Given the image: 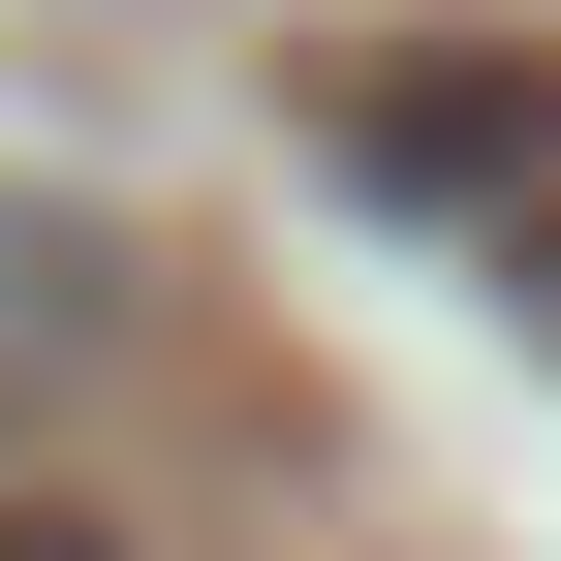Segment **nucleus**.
<instances>
[{"label":"nucleus","mask_w":561,"mask_h":561,"mask_svg":"<svg viewBox=\"0 0 561 561\" xmlns=\"http://www.w3.org/2000/svg\"><path fill=\"white\" fill-rule=\"evenodd\" d=\"M125 343H157V312H125V250H94V219H0V437H62Z\"/></svg>","instance_id":"f03ea898"},{"label":"nucleus","mask_w":561,"mask_h":561,"mask_svg":"<svg viewBox=\"0 0 561 561\" xmlns=\"http://www.w3.org/2000/svg\"><path fill=\"white\" fill-rule=\"evenodd\" d=\"M0 561H157V530H94V500H0Z\"/></svg>","instance_id":"7ed1b4c3"},{"label":"nucleus","mask_w":561,"mask_h":561,"mask_svg":"<svg viewBox=\"0 0 561 561\" xmlns=\"http://www.w3.org/2000/svg\"><path fill=\"white\" fill-rule=\"evenodd\" d=\"M312 157H343V187H405V219H530V157H561V62H530V32L312 62Z\"/></svg>","instance_id":"f257e3e1"}]
</instances>
